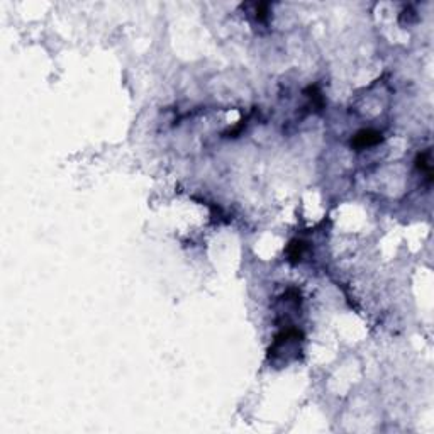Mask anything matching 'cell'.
Instances as JSON below:
<instances>
[{
  "instance_id": "cell-2",
  "label": "cell",
  "mask_w": 434,
  "mask_h": 434,
  "mask_svg": "<svg viewBox=\"0 0 434 434\" xmlns=\"http://www.w3.org/2000/svg\"><path fill=\"white\" fill-rule=\"evenodd\" d=\"M307 250V245L300 239H292L287 246V256H288V261L290 263H299L302 260V256Z\"/></svg>"
},
{
  "instance_id": "cell-1",
  "label": "cell",
  "mask_w": 434,
  "mask_h": 434,
  "mask_svg": "<svg viewBox=\"0 0 434 434\" xmlns=\"http://www.w3.org/2000/svg\"><path fill=\"white\" fill-rule=\"evenodd\" d=\"M382 141V134L378 131H373V129H363L356 132V136L353 138L351 141V146H354L356 150H365V148H370V146H375Z\"/></svg>"
},
{
  "instance_id": "cell-3",
  "label": "cell",
  "mask_w": 434,
  "mask_h": 434,
  "mask_svg": "<svg viewBox=\"0 0 434 434\" xmlns=\"http://www.w3.org/2000/svg\"><path fill=\"white\" fill-rule=\"evenodd\" d=\"M429 151H426V153H421L419 156H417V168H419V170H424L426 172V175H428V178H431V160H429Z\"/></svg>"
},
{
  "instance_id": "cell-4",
  "label": "cell",
  "mask_w": 434,
  "mask_h": 434,
  "mask_svg": "<svg viewBox=\"0 0 434 434\" xmlns=\"http://www.w3.org/2000/svg\"><path fill=\"white\" fill-rule=\"evenodd\" d=\"M266 10H268V3H260L258 9H256V12H258V17L264 20V17H266Z\"/></svg>"
}]
</instances>
